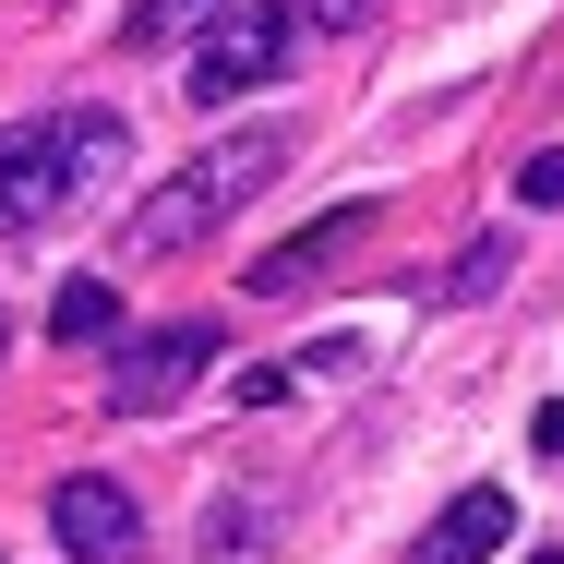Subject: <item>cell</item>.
<instances>
[{"label": "cell", "instance_id": "10", "mask_svg": "<svg viewBox=\"0 0 564 564\" xmlns=\"http://www.w3.org/2000/svg\"><path fill=\"white\" fill-rule=\"evenodd\" d=\"M109 325H120V289H109V276H73V289L48 301V337H61V348H97Z\"/></svg>", "mask_w": 564, "mask_h": 564}, {"label": "cell", "instance_id": "1", "mask_svg": "<svg viewBox=\"0 0 564 564\" xmlns=\"http://www.w3.org/2000/svg\"><path fill=\"white\" fill-rule=\"evenodd\" d=\"M120 156H132V120L120 109H36L0 132V240H24V228H61L97 181H120Z\"/></svg>", "mask_w": 564, "mask_h": 564}, {"label": "cell", "instance_id": "2", "mask_svg": "<svg viewBox=\"0 0 564 564\" xmlns=\"http://www.w3.org/2000/svg\"><path fill=\"white\" fill-rule=\"evenodd\" d=\"M276 169H289V132H276V120H252V132H217L205 156H181V169H169V181H156V193L120 217V252H132V264H169V252L217 240V228L240 217V205H252Z\"/></svg>", "mask_w": 564, "mask_h": 564}, {"label": "cell", "instance_id": "4", "mask_svg": "<svg viewBox=\"0 0 564 564\" xmlns=\"http://www.w3.org/2000/svg\"><path fill=\"white\" fill-rule=\"evenodd\" d=\"M193 372H217V325H205V313L144 325V337H120V360H109V409L120 421H156V409L193 397Z\"/></svg>", "mask_w": 564, "mask_h": 564}, {"label": "cell", "instance_id": "14", "mask_svg": "<svg viewBox=\"0 0 564 564\" xmlns=\"http://www.w3.org/2000/svg\"><path fill=\"white\" fill-rule=\"evenodd\" d=\"M0 348H12V325H0Z\"/></svg>", "mask_w": 564, "mask_h": 564}, {"label": "cell", "instance_id": "11", "mask_svg": "<svg viewBox=\"0 0 564 564\" xmlns=\"http://www.w3.org/2000/svg\"><path fill=\"white\" fill-rule=\"evenodd\" d=\"M217 12H228V0H144L120 36H132V48H181V36H193V24H217Z\"/></svg>", "mask_w": 564, "mask_h": 564}, {"label": "cell", "instance_id": "8", "mask_svg": "<svg viewBox=\"0 0 564 564\" xmlns=\"http://www.w3.org/2000/svg\"><path fill=\"white\" fill-rule=\"evenodd\" d=\"M360 348L325 337V348H289V360H264V372H240V409H276V397H301V384H325V372H348Z\"/></svg>", "mask_w": 564, "mask_h": 564}, {"label": "cell", "instance_id": "13", "mask_svg": "<svg viewBox=\"0 0 564 564\" xmlns=\"http://www.w3.org/2000/svg\"><path fill=\"white\" fill-rule=\"evenodd\" d=\"M529 564H564V541H541V553H529Z\"/></svg>", "mask_w": 564, "mask_h": 564}, {"label": "cell", "instance_id": "7", "mask_svg": "<svg viewBox=\"0 0 564 564\" xmlns=\"http://www.w3.org/2000/svg\"><path fill=\"white\" fill-rule=\"evenodd\" d=\"M360 228H372V205H337V217L289 228L276 252H252V276H240V289H252V301H301V289H313V276L337 264V252H348V240H360Z\"/></svg>", "mask_w": 564, "mask_h": 564}, {"label": "cell", "instance_id": "5", "mask_svg": "<svg viewBox=\"0 0 564 564\" xmlns=\"http://www.w3.org/2000/svg\"><path fill=\"white\" fill-rule=\"evenodd\" d=\"M48 529H61L73 564H132V553H144V505H132L120 480H97V468L48 492Z\"/></svg>", "mask_w": 564, "mask_h": 564}, {"label": "cell", "instance_id": "9", "mask_svg": "<svg viewBox=\"0 0 564 564\" xmlns=\"http://www.w3.org/2000/svg\"><path fill=\"white\" fill-rule=\"evenodd\" d=\"M505 276H517V240H505V228H480V240H468V252H456L445 276H433V301H492V289H505Z\"/></svg>", "mask_w": 564, "mask_h": 564}, {"label": "cell", "instance_id": "12", "mask_svg": "<svg viewBox=\"0 0 564 564\" xmlns=\"http://www.w3.org/2000/svg\"><path fill=\"white\" fill-rule=\"evenodd\" d=\"M517 205H564V144H541V156L517 169Z\"/></svg>", "mask_w": 564, "mask_h": 564}, {"label": "cell", "instance_id": "3", "mask_svg": "<svg viewBox=\"0 0 564 564\" xmlns=\"http://www.w3.org/2000/svg\"><path fill=\"white\" fill-rule=\"evenodd\" d=\"M289 48H301V12L289 0H228L217 24H205V48H193V109H217V97H252V85H276L289 73Z\"/></svg>", "mask_w": 564, "mask_h": 564}, {"label": "cell", "instance_id": "6", "mask_svg": "<svg viewBox=\"0 0 564 564\" xmlns=\"http://www.w3.org/2000/svg\"><path fill=\"white\" fill-rule=\"evenodd\" d=\"M505 541H517V492H505V480H468L445 517L409 541V564H492Z\"/></svg>", "mask_w": 564, "mask_h": 564}]
</instances>
